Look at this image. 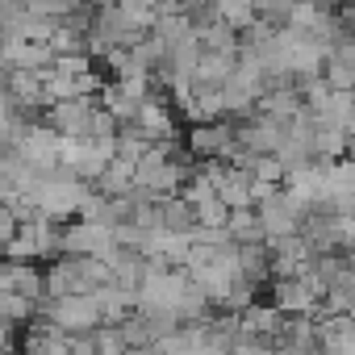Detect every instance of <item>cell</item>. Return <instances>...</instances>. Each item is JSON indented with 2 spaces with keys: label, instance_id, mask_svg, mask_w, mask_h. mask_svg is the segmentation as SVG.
Here are the masks:
<instances>
[{
  "label": "cell",
  "instance_id": "6da1fadb",
  "mask_svg": "<svg viewBox=\"0 0 355 355\" xmlns=\"http://www.w3.org/2000/svg\"><path fill=\"white\" fill-rule=\"evenodd\" d=\"M189 150L205 163V159H234V125L230 121H201L189 134Z\"/></svg>",
  "mask_w": 355,
  "mask_h": 355
},
{
  "label": "cell",
  "instance_id": "7a4b0ae2",
  "mask_svg": "<svg viewBox=\"0 0 355 355\" xmlns=\"http://www.w3.org/2000/svg\"><path fill=\"white\" fill-rule=\"evenodd\" d=\"M21 355H71V334H63L59 326L38 318V326H30L21 338Z\"/></svg>",
  "mask_w": 355,
  "mask_h": 355
}]
</instances>
